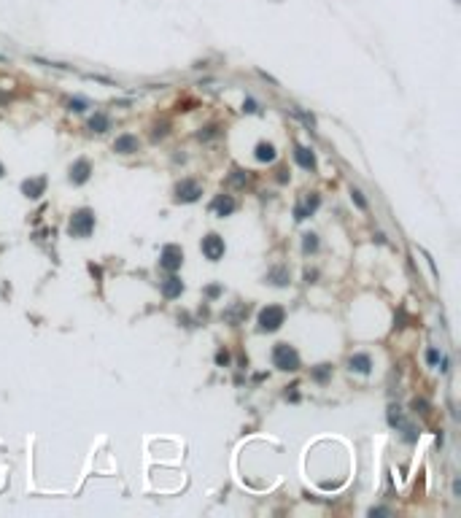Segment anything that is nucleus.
<instances>
[{"mask_svg": "<svg viewBox=\"0 0 461 518\" xmlns=\"http://www.w3.org/2000/svg\"><path fill=\"white\" fill-rule=\"evenodd\" d=\"M272 364H275L278 370H283V373H297V370H299L297 348L289 345V343H278L275 348H272Z\"/></svg>", "mask_w": 461, "mask_h": 518, "instance_id": "1", "label": "nucleus"}, {"mask_svg": "<svg viewBox=\"0 0 461 518\" xmlns=\"http://www.w3.org/2000/svg\"><path fill=\"white\" fill-rule=\"evenodd\" d=\"M68 232H70L73 238H89L92 232H95V211H89V208L73 211L70 224H68Z\"/></svg>", "mask_w": 461, "mask_h": 518, "instance_id": "2", "label": "nucleus"}, {"mask_svg": "<svg viewBox=\"0 0 461 518\" xmlns=\"http://www.w3.org/2000/svg\"><path fill=\"white\" fill-rule=\"evenodd\" d=\"M286 321V310L280 305H267V308L259 310L256 316V324H259V332H278Z\"/></svg>", "mask_w": 461, "mask_h": 518, "instance_id": "3", "label": "nucleus"}, {"mask_svg": "<svg viewBox=\"0 0 461 518\" xmlns=\"http://www.w3.org/2000/svg\"><path fill=\"white\" fill-rule=\"evenodd\" d=\"M200 195H203V187H200V181H195V178H184V181L176 184V195H173V200L181 203V205H186V203H197Z\"/></svg>", "mask_w": 461, "mask_h": 518, "instance_id": "4", "label": "nucleus"}, {"mask_svg": "<svg viewBox=\"0 0 461 518\" xmlns=\"http://www.w3.org/2000/svg\"><path fill=\"white\" fill-rule=\"evenodd\" d=\"M181 264H184V251H181V246H176V243L165 246L162 254H159V267L168 270V273H176Z\"/></svg>", "mask_w": 461, "mask_h": 518, "instance_id": "5", "label": "nucleus"}, {"mask_svg": "<svg viewBox=\"0 0 461 518\" xmlns=\"http://www.w3.org/2000/svg\"><path fill=\"white\" fill-rule=\"evenodd\" d=\"M227 246H224V238L216 235V232H208V235L203 238V254L205 259H211V262H219V259L224 257Z\"/></svg>", "mask_w": 461, "mask_h": 518, "instance_id": "6", "label": "nucleus"}, {"mask_svg": "<svg viewBox=\"0 0 461 518\" xmlns=\"http://www.w3.org/2000/svg\"><path fill=\"white\" fill-rule=\"evenodd\" d=\"M89 176H92V165H89V159H76V162L70 165V184H76V187H81V184L89 181Z\"/></svg>", "mask_w": 461, "mask_h": 518, "instance_id": "7", "label": "nucleus"}, {"mask_svg": "<svg viewBox=\"0 0 461 518\" xmlns=\"http://www.w3.org/2000/svg\"><path fill=\"white\" fill-rule=\"evenodd\" d=\"M140 149V141L138 135H132V132H124V135H119L116 141H113V151L116 154H135Z\"/></svg>", "mask_w": 461, "mask_h": 518, "instance_id": "8", "label": "nucleus"}, {"mask_svg": "<svg viewBox=\"0 0 461 518\" xmlns=\"http://www.w3.org/2000/svg\"><path fill=\"white\" fill-rule=\"evenodd\" d=\"M46 192V176H38V178H27L22 181V195L30 197V200H38Z\"/></svg>", "mask_w": 461, "mask_h": 518, "instance_id": "9", "label": "nucleus"}, {"mask_svg": "<svg viewBox=\"0 0 461 518\" xmlns=\"http://www.w3.org/2000/svg\"><path fill=\"white\" fill-rule=\"evenodd\" d=\"M184 294V281L178 275H168L162 281V297L165 300H176V297Z\"/></svg>", "mask_w": 461, "mask_h": 518, "instance_id": "10", "label": "nucleus"}, {"mask_svg": "<svg viewBox=\"0 0 461 518\" xmlns=\"http://www.w3.org/2000/svg\"><path fill=\"white\" fill-rule=\"evenodd\" d=\"M213 211H216V216H232L235 214V208H237V203H235V197L232 195H219L216 200H213V205H211Z\"/></svg>", "mask_w": 461, "mask_h": 518, "instance_id": "11", "label": "nucleus"}, {"mask_svg": "<svg viewBox=\"0 0 461 518\" xmlns=\"http://www.w3.org/2000/svg\"><path fill=\"white\" fill-rule=\"evenodd\" d=\"M348 367H351V373L370 375V373H372V359H370V354H353L351 359H348Z\"/></svg>", "mask_w": 461, "mask_h": 518, "instance_id": "12", "label": "nucleus"}, {"mask_svg": "<svg viewBox=\"0 0 461 518\" xmlns=\"http://www.w3.org/2000/svg\"><path fill=\"white\" fill-rule=\"evenodd\" d=\"M318 205H321V197H318V195H310V197L305 200V205H297V208H294V219H297V222H305V219L310 216L313 211L318 208Z\"/></svg>", "mask_w": 461, "mask_h": 518, "instance_id": "13", "label": "nucleus"}, {"mask_svg": "<svg viewBox=\"0 0 461 518\" xmlns=\"http://www.w3.org/2000/svg\"><path fill=\"white\" fill-rule=\"evenodd\" d=\"M294 159H297V165H299V168H305V170L316 168V154H313L307 146H297V149H294Z\"/></svg>", "mask_w": 461, "mask_h": 518, "instance_id": "14", "label": "nucleus"}, {"mask_svg": "<svg viewBox=\"0 0 461 518\" xmlns=\"http://www.w3.org/2000/svg\"><path fill=\"white\" fill-rule=\"evenodd\" d=\"M291 275L286 267H272L270 273H267V283H272V286H289Z\"/></svg>", "mask_w": 461, "mask_h": 518, "instance_id": "15", "label": "nucleus"}, {"mask_svg": "<svg viewBox=\"0 0 461 518\" xmlns=\"http://www.w3.org/2000/svg\"><path fill=\"white\" fill-rule=\"evenodd\" d=\"M253 157H256V162H272L275 159V146L272 143H256V151H253Z\"/></svg>", "mask_w": 461, "mask_h": 518, "instance_id": "16", "label": "nucleus"}, {"mask_svg": "<svg viewBox=\"0 0 461 518\" xmlns=\"http://www.w3.org/2000/svg\"><path fill=\"white\" fill-rule=\"evenodd\" d=\"M89 130H92V132H105V130H111V119H108V114L97 111V114L89 119Z\"/></svg>", "mask_w": 461, "mask_h": 518, "instance_id": "17", "label": "nucleus"}, {"mask_svg": "<svg viewBox=\"0 0 461 518\" xmlns=\"http://www.w3.org/2000/svg\"><path fill=\"white\" fill-rule=\"evenodd\" d=\"M310 378L316 383H326L332 378V364H316V367L310 370Z\"/></svg>", "mask_w": 461, "mask_h": 518, "instance_id": "18", "label": "nucleus"}, {"mask_svg": "<svg viewBox=\"0 0 461 518\" xmlns=\"http://www.w3.org/2000/svg\"><path fill=\"white\" fill-rule=\"evenodd\" d=\"M389 424L394 429H402L405 427V416H402V408H397V405H391L389 408Z\"/></svg>", "mask_w": 461, "mask_h": 518, "instance_id": "19", "label": "nucleus"}, {"mask_svg": "<svg viewBox=\"0 0 461 518\" xmlns=\"http://www.w3.org/2000/svg\"><path fill=\"white\" fill-rule=\"evenodd\" d=\"M316 249H318V235L305 232V235H302V251H305V254H313Z\"/></svg>", "mask_w": 461, "mask_h": 518, "instance_id": "20", "label": "nucleus"}, {"mask_svg": "<svg viewBox=\"0 0 461 518\" xmlns=\"http://www.w3.org/2000/svg\"><path fill=\"white\" fill-rule=\"evenodd\" d=\"M245 313H248V305H237V308L227 310V313H224V318H227V321H232V324H237V321H240V318H243Z\"/></svg>", "mask_w": 461, "mask_h": 518, "instance_id": "21", "label": "nucleus"}, {"mask_svg": "<svg viewBox=\"0 0 461 518\" xmlns=\"http://www.w3.org/2000/svg\"><path fill=\"white\" fill-rule=\"evenodd\" d=\"M216 135H219V124H208V127H203L197 132L200 141H211V138H216Z\"/></svg>", "mask_w": 461, "mask_h": 518, "instance_id": "22", "label": "nucleus"}, {"mask_svg": "<svg viewBox=\"0 0 461 518\" xmlns=\"http://www.w3.org/2000/svg\"><path fill=\"white\" fill-rule=\"evenodd\" d=\"M230 181L235 184V187H243V184L248 181V176H245V173L240 170V168H235V170H232V176H230Z\"/></svg>", "mask_w": 461, "mask_h": 518, "instance_id": "23", "label": "nucleus"}, {"mask_svg": "<svg viewBox=\"0 0 461 518\" xmlns=\"http://www.w3.org/2000/svg\"><path fill=\"white\" fill-rule=\"evenodd\" d=\"M291 114H294V116H297V119H302V122H305V124H307V127H310V130H313V127H316V119H313L310 114H305V111H299V108H291Z\"/></svg>", "mask_w": 461, "mask_h": 518, "instance_id": "24", "label": "nucleus"}, {"mask_svg": "<svg viewBox=\"0 0 461 518\" xmlns=\"http://www.w3.org/2000/svg\"><path fill=\"white\" fill-rule=\"evenodd\" d=\"M68 108L73 111V114H81V111H86V100H84V97H73V100L68 103Z\"/></svg>", "mask_w": 461, "mask_h": 518, "instance_id": "25", "label": "nucleus"}, {"mask_svg": "<svg viewBox=\"0 0 461 518\" xmlns=\"http://www.w3.org/2000/svg\"><path fill=\"white\" fill-rule=\"evenodd\" d=\"M216 364H219V367H227V364H230V351H227V348L216 351Z\"/></svg>", "mask_w": 461, "mask_h": 518, "instance_id": "26", "label": "nucleus"}, {"mask_svg": "<svg viewBox=\"0 0 461 518\" xmlns=\"http://www.w3.org/2000/svg\"><path fill=\"white\" fill-rule=\"evenodd\" d=\"M351 200L356 203V208H362V211L367 208V200H364V195H362L359 189H351Z\"/></svg>", "mask_w": 461, "mask_h": 518, "instance_id": "27", "label": "nucleus"}, {"mask_svg": "<svg viewBox=\"0 0 461 518\" xmlns=\"http://www.w3.org/2000/svg\"><path fill=\"white\" fill-rule=\"evenodd\" d=\"M205 297H208V300H216V297H222V286H219V283H211V286H205Z\"/></svg>", "mask_w": 461, "mask_h": 518, "instance_id": "28", "label": "nucleus"}, {"mask_svg": "<svg viewBox=\"0 0 461 518\" xmlns=\"http://www.w3.org/2000/svg\"><path fill=\"white\" fill-rule=\"evenodd\" d=\"M426 362H429L432 367H434V364H440V351L437 348H429V351H426Z\"/></svg>", "mask_w": 461, "mask_h": 518, "instance_id": "29", "label": "nucleus"}, {"mask_svg": "<svg viewBox=\"0 0 461 518\" xmlns=\"http://www.w3.org/2000/svg\"><path fill=\"white\" fill-rule=\"evenodd\" d=\"M243 111H245V114H256V111H259L256 108V100H251V97H248V100L243 103Z\"/></svg>", "mask_w": 461, "mask_h": 518, "instance_id": "30", "label": "nucleus"}, {"mask_svg": "<svg viewBox=\"0 0 461 518\" xmlns=\"http://www.w3.org/2000/svg\"><path fill=\"white\" fill-rule=\"evenodd\" d=\"M168 135V124H159V127H154V141H159V138Z\"/></svg>", "mask_w": 461, "mask_h": 518, "instance_id": "31", "label": "nucleus"}, {"mask_svg": "<svg viewBox=\"0 0 461 518\" xmlns=\"http://www.w3.org/2000/svg\"><path fill=\"white\" fill-rule=\"evenodd\" d=\"M413 408H416V410H421V413H429V410H426V408H429V405H426L424 400H413Z\"/></svg>", "mask_w": 461, "mask_h": 518, "instance_id": "32", "label": "nucleus"}, {"mask_svg": "<svg viewBox=\"0 0 461 518\" xmlns=\"http://www.w3.org/2000/svg\"><path fill=\"white\" fill-rule=\"evenodd\" d=\"M389 513H391L389 508H372L370 510V516H389Z\"/></svg>", "mask_w": 461, "mask_h": 518, "instance_id": "33", "label": "nucleus"}, {"mask_svg": "<svg viewBox=\"0 0 461 518\" xmlns=\"http://www.w3.org/2000/svg\"><path fill=\"white\" fill-rule=\"evenodd\" d=\"M286 178H289V170H278V181H280V184H283V181H286Z\"/></svg>", "mask_w": 461, "mask_h": 518, "instance_id": "34", "label": "nucleus"}, {"mask_svg": "<svg viewBox=\"0 0 461 518\" xmlns=\"http://www.w3.org/2000/svg\"><path fill=\"white\" fill-rule=\"evenodd\" d=\"M453 494L461 497V483H459V481H453Z\"/></svg>", "mask_w": 461, "mask_h": 518, "instance_id": "35", "label": "nucleus"}, {"mask_svg": "<svg viewBox=\"0 0 461 518\" xmlns=\"http://www.w3.org/2000/svg\"><path fill=\"white\" fill-rule=\"evenodd\" d=\"M0 176H3V165H0Z\"/></svg>", "mask_w": 461, "mask_h": 518, "instance_id": "36", "label": "nucleus"}]
</instances>
